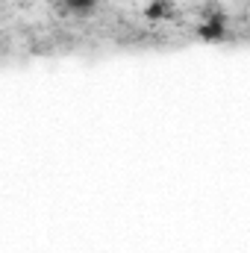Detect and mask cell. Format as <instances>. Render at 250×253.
<instances>
[{"label": "cell", "instance_id": "2", "mask_svg": "<svg viewBox=\"0 0 250 253\" xmlns=\"http://www.w3.org/2000/svg\"><path fill=\"white\" fill-rule=\"evenodd\" d=\"M177 15V3L174 0H150L144 6V18L147 21H165V18H174Z\"/></svg>", "mask_w": 250, "mask_h": 253}, {"label": "cell", "instance_id": "3", "mask_svg": "<svg viewBox=\"0 0 250 253\" xmlns=\"http://www.w3.org/2000/svg\"><path fill=\"white\" fill-rule=\"evenodd\" d=\"M59 6H62V12H68V15L88 18V15H94V9H97V0H62Z\"/></svg>", "mask_w": 250, "mask_h": 253}, {"label": "cell", "instance_id": "1", "mask_svg": "<svg viewBox=\"0 0 250 253\" xmlns=\"http://www.w3.org/2000/svg\"><path fill=\"white\" fill-rule=\"evenodd\" d=\"M197 36L203 39V42H224L227 36H230V30H227V15L221 12V15H215V18H206L200 27H197Z\"/></svg>", "mask_w": 250, "mask_h": 253}]
</instances>
